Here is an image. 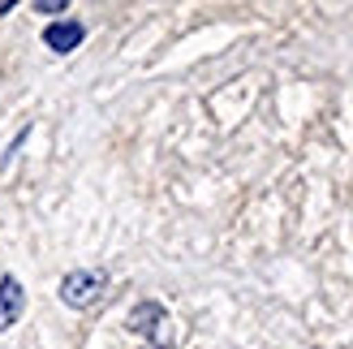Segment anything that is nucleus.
<instances>
[{
	"mask_svg": "<svg viewBox=\"0 0 353 349\" xmlns=\"http://www.w3.org/2000/svg\"><path fill=\"white\" fill-rule=\"evenodd\" d=\"M103 289H108V276L99 268H78L61 281V302L74 306V310H86V306H99Z\"/></svg>",
	"mask_w": 353,
	"mask_h": 349,
	"instance_id": "nucleus-2",
	"label": "nucleus"
},
{
	"mask_svg": "<svg viewBox=\"0 0 353 349\" xmlns=\"http://www.w3.org/2000/svg\"><path fill=\"white\" fill-rule=\"evenodd\" d=\"M26 310V289L17 276H0V332H9V328L22 319Z\"/></svg>",
	"mask_w": 353,
	"mask_h": 349,
	"instance_id": "nucleus-3",
	"label": "nucleus"
},
{
	"mask_svg": "<svg viewBox=\"0 0 353 349\" xmlns=\"http://www.w3.org/2000/svg\"><path fill=\"white\" fill-rule=\"evenodd\" d=\"M34 9H39V13H65V0H39Z\"/></svg>",
	"mask_w": 353,
	"mask_h": 349,
	"instance_id": "nucleus-5",
	"label": "nucleus"
},
{
	"mask_svg": "<svg viewBox=\"0 0 353 349\" xmlns=\"http://www.w3.org/2000/svg\"><path fill=\"white\" fill-rule=\"evenodd\" d=\"M82 39H86V26H82V22H74V17H61V22H52V26L43 30V43L57 52V57L74 52Z\"/></svg>",
	"mask_w": 353,
	"mask_h": 349,
	"instance_id": "nucleus-4",
	"label": "nucleus"
},
{
	"mask_svg": "<svg viewBox=\"0 0 353 349\" xmlns=\"http://www.w3.org/2000/svg\"><path fill=\"white\" fill-rule=\"evenodd\" d=\"M130 332L143 337L147 349H172V328H168V310L160 302H138L130 310Z\"/></svg>",
	"mask_w": 353,
	"mask_h": 349,
	"instance_id": "nucleus-1",
	"label": "nucleus"
}]
</instances>
